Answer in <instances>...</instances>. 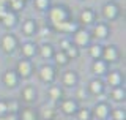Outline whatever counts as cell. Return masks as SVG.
<instances>
[{"instance_id": "obj_1", "label": "cell", "mask_w": 126, "mask_h": 120, "mask_svg": "<svg viewBox=\"0 0 126 120\" xmlns=\"http://www.w3.org/2000/svg\"><path fill=\"white\" fill-rule=\"evenodd\" d=\"M65 18H66V11L63 10V8H54V10H50V19H52V22L57 25V24L60 22H65Z\"/></svg>"}, {"instance_id": "obj_2", "label": "cell", "mask_w": 126, "mask_h": 120, "mask_svg": "<svg viewBox=\"0 0 126 120\" xmlns=\"http://www.w3.org/2000/svg\"><path fill=\"white\" fill-rule=\"evenodd\" d=\"M2 46H3V49L6 51V52H11V51L14 49V46H16V40L11 37V35H5L2 40Z\"/></svg>"}, {"instance_id": "obj_3", "label": "cell", "mask_w": 126, "mask_h": 120, "mask_svg": "<svg viewBox=\"0 0 126 120\" xmlns=\"http://www.w3.org/2000/svg\"><path fill=\"white\" fill-rule=\"evenodd\" d=\"M39 74H41V79L43 81H52L54 79V70H52V66H47L44 65L41 68V71H39Z\"/></svg>"}, {"instance_id": "obj_4", "label": "cell", "mask_w": 126, "mask_h": 120, "mask_svg": "<svg viewBox=\"0 0 126 120\" xmlns=\"http://www.w3.org/2000/svg\"><path fill=\"white\" fill-rule=\"evenodd\" d=\"M30 63L27 62V60H21V62L17 63V71H19V74L24 76V78H27V76L30 74Z\"/></svg>"}, {"instance_id": "obj_5", "label": "cell", "mask_w": 126, "mask_h": 120, "mask_svg": "<svg viewBox=\"0 0 126 120\" xmlns=\"http://www.w3.org/2000/svg\"><path fill=\"white\" fill-rule=\"evenodd\" d=\"M74 38H76V43H77V44H80V46H84V44L88 43V33L84 32V30H77Z\"/></svg>"}, {"instance_id": "obj_6", "label": "cell", "mask_w": 126, "mask_h": 120, "mask_svg": "<svg viewBox=\"0 0 126 120\" xmlns=\"http://www.w3.org/2000/svg\"><path fill=\"white\" fill-rule=\"evenodd\" d=\"M104 59L109 60V62H115V60H117V51H115V47H113V46H107V47H106Z\"/></svg>"}, {"instance_id": "obj_7", "label": "cell", "mask_w": 126, "mask_h": 120, "mask_svg": "<svg viewBox=\"0 0 126 120\" xmlns=\"http://www.w3.org/2000/svg\"><path fill=\"white\" fill-rule=\"evenodd\" d=\"M104 14H106V18H109V19L115 18L117 16V6L113 5V3H107V5L104 6Z\"/></svg>"}, {"instance_id": "obj_8", "label": "cell", "mask_w": 126, "mask_h": 120, "mask_svg": "<svg viewBox=\"0 0 126 120\" xmlns=\"http://www.w3.org/2000/svg\"><path fill=\"white\" fill-rule=\"evenodd\" d=\"M3 81H5V84L8 87H14L17 79H16V74L13 73V71H6V74L3 76Z\"/></svg>"}, {"instance_id": "obj_9", "label": "cell", "mask_w": 126, "mask_h": 120, "mask_svg": "<svg viewBox=\"0 0 126 120\" xmlns=\"http://www.w3.org/2000/svg\"><path fill=\"white\" fill-rule=\"evenodd\" d=\"M62 107H63V112L65 114H73L74 111H76V103H74L73 100H66Z\"/></svg>"}, {"instance_id": "obj_10", "label": "cell", "mask_w": 126, "mask_h": 120, "mask_svg": "<svg viewBox=\"0 0 126 120\" xmlns=\"http://www.w3.org/2000/svg\"><path fill=\"white\" fill-rule=\"evenodd\" d=\"M94 115L99 119H104L106 115H107V106L102 103V104H98L96 107H94Z\"/></svg>"}, {"instance_id": "obj_11", "label": "cell", "mask_w": 126, "mask_h": 120, "mask_svg": "<svg viewBox=\"0 0 126 120\" xmlns=\"http://www.w3.org/2000/svg\"><path fill=\"white\" fill-rule=\"evenodd\" d=\"M90 90H92L93 93H101V92H102V82L98 81V79L92 81V82H90Z\"/></svg>"}, {"instance_id": "obj_12", "label": "cell", "mask_w": 126, "mask_h": 120, "mask_svg": "<svg viewBox=\"0 0 126 120\" xmlns=\"http://www.w3.org/2000/svg\"><path fill=\"white\" fill-rule=\"evenodd\" d=\"M93 71L98 73V74H102L106 71V63L101 62V60H96V62L93 63Z\"/></svg>"}, {"instance_id": "obj_13", "label": "cell", "mask_w": 126, "mask_h": 120, "mask_svg": "<svg viewBox=\"0 0 126 120\" xmlns=\"http://www.w3.org/2000/svg\"><path fill=\"white\" fill-rule=\"evenodd\" d=\"M57 29L65 30V32H73V30H76V25L73 22H60V24H57Z\"/></svg>"}, {"instance_id": "obj_14", "label": "cell", "mask_w": 126, "mask_h": 120, "mask_svg": "<svg viewBox=\"0 0 126 120\" xmlns=\"http://www.w3.org/2000/svg\"><path fill=\"white\" fill-rule=\"evenodd\" d=\"M107 81H109L110 85H118V84H120V74H118L117 71H113V73H110L107 76Z\"/></svg>"}, {"instance_id": "obj_15", "label": "cell", "mask_w": 126, "mask_h": 120, "mask_svg": "<svg viewBox=\"0 0 126 120\" xmlns=\"http://www.w3.org/2000/svg\"><path fill=\"white\" fill-rule=\"evenodd\" d=\"M2 19H3V24H5L6 27L14 25V21H16V18H14V14H13V13H6Z\"/></svg>"}, {"instance_id": "obj_16", "label": "cell", "mask_w": 126, "mask_h": 120, "mask_svg": "<svg viewBox=\"0 0 126 120\" xmlns=\"http://www.w3.org/2000/svg\"><path fill=\"white\" fill-rule=\"evenodd\" d=\"M22 120H35L36 115H35V111L33 109H24L22 111Z\"/></svg>"}, {"instance_id": "obj_17", "label": "cell", "mask_w": 126, "mask_h": 120, "mask_svg": "<svg viewBox=\"0 0 126 120\" xmlns=\"http://www.w3.org/2000/svg\"><path fill=\"white\" fill-rule=\"evenodd\" d=\"M22 95H24V100H27V101H32V100L35 98V90L32 89V87H25L22 92Z\"/></svg>"}, {"instance_id": "obj_18", "label": "cell", "mask_w": 126, "mask_h": 120, "mask_svg": "<svg viewBox=\"0 0 126 120\" xmlns=\"http://www.w3.org/2000/svg\"><path fill=\"white\" fill-rule=\"evenodd\" d=\"M80 21L85 22V24H90V22L93 21V13H92L90 10H85L84 13L80 14Z\"/></svg>"}, {"instance_id": "obj_19", "label": "cell", "mask_w": 126, "mask_h": 120, "mask_svg": "<svg viewBox=\"0 0 126 120\" xmlns=\"http://www.w3.org/2000/svg\"><path fill=\"white\" fill-rule=\"evenodd\" d=\"M94 33H96V37L104 38L106 35H107V27L102 25V24H99V25H96V29H94Z\"/></svg>"}, {"instance_id": "obj_20", "label": "cell", "mask_w": 126, "mask_h": 120, "mask_svg": "<svg viewBox=\"0 0 126 120\" xmlns=\"http://www.w3.org/2000/svg\"><path fill=\"white\" fill-rule=\"evenodd\" d=\"M65 84L66 85H74V84H76V74H74L73 71H68V73L65 74Z\"/></svg>"}, {"instance_id": "obj_21", "label": "cell", "mask_w": 126, "mask_h": 120, "mask_svg": "<svg viewBox=\"0 0 126 120\" xmlns=\"http://www.w3.org/2000/svg\"><path fill=\"white\" fill-rule=\"evenodd\" d=\"M22 52L27 55V57H30V55H33L35 54V46L33 44H30V43H27V44H24L22 46Z\"/></svg>"}, {"instance_id": "obj_22", "label": "cell", "mask_w": 126, "mask_h": 120, "mask_svg": "<svg viewBox=\"0 0 126 120\" xmlns=\"http://www.w3.org/2000/svg\"><path fill=\"white\" fill-rule=\"evenodd\" d=\"M41 55L44 59H47V57H50V55H52V47H50L49 44H44L41 47Z\"/></svg>"}, {"instance_id": "obj_23", "label": "cell", "mask_w": 126, "mask_h": 120, "mask_svg": "<svg viewBox=\"0 0 126 120\" xmlns=\"http://www.w3.org/2000/svg\"><path fill=\"white\" fill-rule=\"evenodd\" d=\"M112 97L115 100H123L125 98V90L123 89H115L112 92Z\"/></svg>"}, {"instance_id": "obj_24", "label": "cell", "mask_w": 126, "mask_h": 120, "mask_svg": "<svg viewBox=\"0 0 126 120\" xmlns=\"http://www.w3.org/2000/svg\"><path fill=\"white\" fill-rule=\"evenodd\" d=\"M55 62H57L58 65H65V63H66V55L63 54V52L55 54Z\"/></svg>"}, {"instance_id": "obj_25", "label": "cell", "mask_w": 126, "mask_h": 120, "mask_svg": "<svg viewBox=\"0 0 126 120\" xmlns=\"http://www.w3.org/2000/svg\"><path fill=\"white\" fill-rule=\"evenodd\" d=\"M33 30H35L33 22H32V21H27V22H25V25H24V32H25L27 35H30V33H33Z\"/></svg>"}, {"instance_id": "obj_26", "label": "cell", "mask_w": 126, "mask_h": 120, "mask_svg": "<svg viewBox=\"0 0 126 120\" xmlns=\"http://www.w3.org/2000/svg\"><path fill=\"white\" fill-rule=\"evenodd\" d=\"M50 98H54V100H57V98H60V95H62V92H60V89L58 87H52L50 89Z\"/></svg>"}, {"instance_id": "obj_27", "label": "cell", "mask_w": 126, "mask_h": 120, "mask_svg": "<svg viewBox=\"0 0 126 120\" xmlns=\"http://www.w3.org/2000/svg\"><path fill=\"white\" fill-rule=\"evenodd\" d=\"M90 52L94 59H98L101 55V46H92V49H90Z\"/></svg>"}, {"instance_id": "obj_28", "label": "cell", "mask_w": 126, "mask_h": 120, "mask_svg": "<svg viewBox=\"0 0 126 120\" xmlns=\"http://www.w3.org/2000/svg\"><path fill=\"white\" fill-rule=\"evenodd\" d=\"M113 117H115V120H125V112L121 109H115L113 111Z\"/></svg>"}, {"instance_id": "obj_29", "label": "cell", "mask_w": 126, "mask_h": 120, "mask_svg": "<svg viewBox=\"0 0 126 120\" xmlns=\"http://www.w3.org/2000/svg\"><path fill=\"white\" fill-rule=\"evenodd\" d=\"M88 117H90L88 109H82L80 112H79V120H88Z\"/></svg>"}, {"instance_id": "obj_30", "label": "cell", "mask_w": 126, "mask_h": 120, "mask_svg": "<svg viewBox=\"0 0 126 120\" xmlns=\"http://www.w3.org/2000/svg\"><path fill=\"white\" fill-rule=\"evenodd\" d=\"M10 2H11L13 10H21L22 8V0H10Z\"/></svg>"}, {"instance_id": "obj_31", "label": "cell", "mask_w": 126, "mask_h": 120, "mask_svg": "<svg viewBox=\"0 0 126 120\" xmlns=\"http://www.w3.org/2000/svg\"><path fill=\"white\" fill-rule=\"evenodd\" d=\"M16 109H17V103L16 101H11V103L6 104V111H10V112H14Z\"/></svg>"}, {"instance_id": "obj_32", "label": "cell", "mask_w": 126, "mask_h": 120, "mask_svg": "<svg viewBox=\"0 0 126 120\" xmlns=\"http://www.w3.org/2000/svg\"><path fill=\"white\" fill-rule=\"evenodd\" d=\"M47 3H49V0H36V6L41 8V10H44L47 6Z\"/></svg>"}, {"instance_id": "obj_33", "label": "cell", "mask_w": 126, "mask_h": 120, "mask_svg": "<svg viewBox=\"0 0 126 120\" xmlns=\"http://www.w3.org/2000/svg\"><path fill=\"white\" fill-rule=\"evenodd\" d=\"M68 57H77V49L76 47H68Z\"/></svg>"}, {"instance_id": "obj_34", "label": "cell", "mask_w": 126, "mask_h": 120, "mask_svg": "<svg viewBox=\"0 0 126 120\" xmlns=\"http://www.w3.org/2000/svg\"><path fill=\"white\" fill-rule=\"evenodd\" d=\"M43 115H44V119H50V117H52V109L44 107V112H43Z\"/></svg>"}, {"instance_id": "obj_35", "label": "cell", "mask_w": 126, "mask_h": 120, "mask_svg": "<svg viewBox=\"0 0 126 120\" xmlns=\"http://www.w3.org/2000/svg\"><path fill=\"white\" fill-rule=\"evenodd\" d=\"M5 112H6V104L3 101H0V115L5 114Z\"/></svg>"}, {"instance_id": "obj_36", "label": "cell", "mask_w": 126, "mask_h": 120, "mask_svg": "<svg viewBox=\"0 0 126 120\" xmlns=\"http://www.w3.org/2000/svg\"><path fill=\"white\" fill-rule=\"evenodd\" d=\"M5 14H6V11H5V6L2 5V6H0V18H3Z\"/></svg>"}, {"instance_id": "obj_37", "label": "cell", "mask_w": 126, "mask_h": 120, "mask_svg": "<svg viewBox=\"0 0 126 120\" xmlns=\"http://www.w3.org/2000/svg\"><path fill=\"white\" fill-rule=\"evenodd\" d=\"M62 46H63V47H66V49H68V47H69V43H68V41H62Z\"/></svg>"}, {"instance_id": "obj_38", "label": "cell", "mask_w": 126, "mask_h": 120, "mask_svg": "<svg viewBox=\"0 0 126 120\" xmlns=\"http://www.w3.org/2000/svg\"><path fill=\"white\" fill-rule=\"evenodd\" d=\"M5 120H16L14 115H8V117H5Z\"/></svg>"}, {"instance_id": "obj_39", "label": "cell", "mask_w": 126, "mask_h": 120, "mask_svg": "<svg viewBox=\"0 0 126 120\" xmlns=\"http://www.w3.org/2000/svg\"><path fill=\"white\" fill-rule=\"evenodd\" d=\"M3 2H5V0H0V6H2V5H3Z\"/></svg>"}]
</instances>
